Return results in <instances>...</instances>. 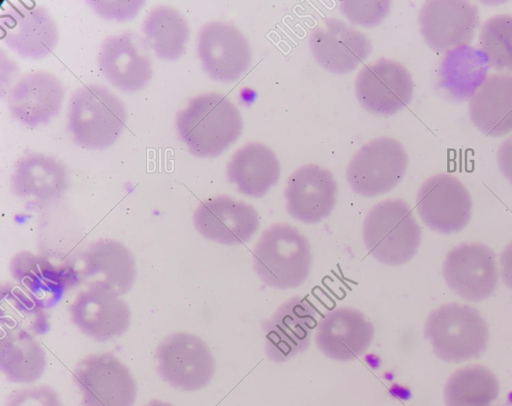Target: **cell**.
<instances>
[{
    "mask_svg": "<svg viewBox=\"0 0 512 406\" xmlns=\"http://www.w3.org/2000/svg\"><path fill=\"white\" fill-rule=\"evenodd\" d=\"M237 107L220 93L193 97L176 115V129L190 153L200 158L220 156L241 134Z\"/></svg>",
    "mask_w": 512,
    "mask_h": 406,
    "instance_id": "6da1fadb",
    "label": "cell"
},
{
    "mask_svg": "<svg viewBox=\"0 0 512 406\" xmlns=\"http://www.w3.org/2000/svg\"><path fill=\"white\" fill-rule=\"evenodd\" d=\"M336 191V181L328 169L316 164L300 166L287 179L286 210L302 223H318L334 209Z\"/></svg>",
    "mask_w": 512,
    "mask_h": 406,
    "instance_id": "7402d4cb",
    "label": "cell"
},
{
    "mask_svg": "<svg viewBox=\"0 0 512 406\" xmlns=\"http://www.w3.org/2000/svg\"><path fill=\"white\" fill-rule=\"evenodd\" d=\"M145 406H174L171 403L160 401V400H152Z\"/></svg>",
    "mask_w": 512,
    "mask_h": 406,
    "instance_id": "f35d334b",
    "label": "cell"
},
{
    "mask_svg": "<svg viewBox=\"0 0 512 406\" xmlns=\"http://www.w3.org/2000/svg\"><path fill=\"white\" fill-rule=\"evenodd\" d=\"M500 271L503 282L512 290V242L500 254Z\"/></svg>",
    "mask_w": 512,
    "mask_h": 406,
    "instance_id": "74e56055",
    "label": "cell"
},
{
    "mask_svg": "<svg viewBox=\"0 0 512 406\" xmlns=\"http://www.w3.org/2000/svg\"><path fill=\"white\" fill-rule=\"evenodd\" d=\"M309 47L318 64L336 74L352 72L372 51L364 33L336 18H326L312 30Z\"/></svg>",
    "mask_w": 512,
    "mask_h": 406,
    "instance_id": "ffe728a7",
    "label": "cell"
},
{
    "mask_svg": "<svg viewBox=\"0 0 512 406\" xmlns=\"http://www.w3.org/2000/svg\"><path fill=\"white\" fill-rule=\"evenodd\" d=\"M65 97L61 80L37 70L21 76L9 89L7 106L20 124L36 128L50 123L59 113Z\"/></svg>",
    "mask_w": 512,
    "mask_h": 406,
    "instance_id": "d6986e66",
    "label": "cell"
},
{
    "mask_svg": "<svg viewBox=\"0 0 512 406\" xmlns=\"http://www.w3.org/2000/svg\"><path fill=\"white\" fill-rule=\"evenodd\" d=\"M142 32L156 57L175 61L185 53L190 28L186 18L177 9L159 4L147 13Z\"/></svg>",
    "mask_w": 512,
    "mask_h": 406,
    "instance_id": "f1b7e54d",
    "label": "cell"
},
{
    "mask_svg": "<svg viewBox=\"0 0 512 406\" xmlns=\"http://www.w3.org/2000/svg\"><path fill=\"white\" fill-rule=\"evenodd\" d=\"M443 277L447 286L462 299L483 301L493 294L498 284L495 254L479 242L461 243L446 255Z\"/></svg>",
    "mask_w": 512,
    "mask_h": 406,
    "instance_id": "9a60e30c",
    "label": "cell"
},
{
    "mask_svg": "<svg viewBox=\"0 0 512 406\" xmlns=\"http://www.w3.org/2000/svg\"><path fill=\"white\" fill-rule=\"evenodd\" d=\"M424 336L439 359L460 363L484 353L489 328L476 308L451 302L430 312L425 322Z\"/></svg>",
    "mask_w": 512,
    "mask_h": 406,
    "instance_id": "5b68a950",
    "label": "cell"
},
{
    "mask_svg": "<svg viewBox=\"0 0 512 406\" xmlns=\"http://www.w3.org/2000/svg\"><path fill=\"white\" fill-rule=\"evenodd\" d=\"M252 261L265 285L281 290L297 288L306 281L311 270L310 243L296 227L274 223L262 232L255 244Z\"/></svg>",
    "mask_w": 512,
    "mask_h": 406,
    "instance_id": "7a4b0ae2",
    "label": "cell"
},
{
    "mask_svg": "<svg viewBox=\"0 0 512 406\" xmlns=\"http://www.w3.org/2000/svg\"><path fill=\"white\" fill-rule=\"evenodd\" d=\"M0 307V321L4 330H22L34 336L49 331L46 308L18 285L9 282L1 285Z\"/></svg>",
    "mask_w": 512,
    "mask_h": 406,
    "instance_id": "1f68e13d",
    "label": "cell"
},
{
    "mask_svg": "<svg viewBox=\"0 0 512 406\" xmlns=\"http://www.w3.org/2000/svg\"><path fill=\"white\" fill-rule=\"evenodd\" d=\"M72 323L87 337L106 342L129 328L131 310L121 296L104 284L94 283L79 292L69 307Z\"/></svg>",
    "mask_w": 512,
    "mask_h": 406,
    "instance_id": "7c38bea8",
    "label": "cell"
},
{
    "mask_svg": "<svg viewBox=\"0 0 512 406\" xmlns=\"http://www.w3.org/2000/svg\"><path fill=\"white\" fill-rule=\"evenodd\" d=\"M11 276L27 294L46 309L56 305L77 277L42 254L23 250L10 260Z\"/></svg>",
    "mask_w": 512,
    "mask_h": 406,
    "instance_id": "d4e9b609",
    "label": "cell"
},
{
    "mask_svg": "<svg viewBox=\"0 0 512 406\" xmlns=\"http://www.w3.org/2000/svg\"><path fill=\"white\" fill-rule=\"evenodd\" d=\"M0 368L9 382L32 384L45 371V351L34 335L22 330H4L0 339Z\"/></svg>",
    "mask_w": 512,
    "mask_h": 406,
    "instance_id": "83f0119b",
    "label": "cell"
},
{
    "mask_svg": "<svg viewBox=\"0 0 512 406\" xmlns=\"http://www.w3.org/2000/svg\"><path fill=\"white\" fill-rule=\"evenodd\" d=\"M339 9L352 23L365 27L376 26L390 10L389 1H341Z\"/></svg>",
    "mask_w": 512,
    "mask_h": 406,
    "instance_id": "836d02e7",
    "label": "cell"
},
{
    "mask_svg": "<svg viewBox=\"0 0 512 406\" xmlns=\"http://www.w3.org/2000/svg\"><path fill=\"white\" fill-rule=\"evenodd\" d=\"M68 186L69 176L65 165L39 152H30L20 157L10 177L13 195L39 206L61 198Z\"/></svg>",
    "mask_w": 512,
    "mask_h": 406,
    "instance_id": "603a6c76",
    "label": "cell"
},
{
    "mask_svg": "<svg viewBox=\"0 0 512 406\" xmlns=\"http://www.w3.org/2000/svg\"><path fill=\"white\" fill-rule=\"evenodd\" d=\"M499 394L495 374L485 366L474 364L454 371L444 386L445 406H492Z\"/></svg>",
    "mask_w": 512,
    "mask_h": 406,
    "instance_id": "4dcf8cb0",
    "label": "cell"
},
{
    "mask_svg": "<svg viewBox=\"0 0 512 406\" xmlns=\"http://www.w3.org/2000/svg\"><path fill=\"white\" fill-rule=\"evenodd\" d=\"M226 177L240 193L260 198L280 177V163L274 151L259 142H249L231 156Z\"/></svg>",
    "mask_w": 512,
    "mask_h": 406,
    "instance_id": "4316f807",
    "label": "cell"
},
{
    "mask_svg": "<svg viewBox=\"0 0 512 406\" xmlns=\"http://www.w3.org/2000/svg\"><path fill=\"white\" fill-rule=\"evenodd\" d=\"M469 116L483 134L504 136L512 131V73L488 75L469 99Z\"/></svg>",
    "mask_w": 512,
    "mask_h": 406,
    "instance_id": "484cf974",
    "label": "cell"
},
{
    "mask_svg": "<svg viewBox=\"0 0 512 406\" xmlns=\"http://www.w3.org/2000/svg\"><path fill=\"white\" fill-rule=\"evenodd\" d=\"M83 406H133L137 384L128 367L110 353L91 354L73 371Z\"/></svg>",
    "mask_w": 512,
    "mask_h": 406,
    "instance_id": "ba28073f",
    "label": "cell"
},
{
    "mask_svg": "<svg viewBox=\"0 0 512 406\" xmlns=\"http://www.w3.org/2000/svg\"><path fill=\"white\" fill-rule=\"evenodd\" d=\"M5 406H63L58 393L48 385L30 386L11 392Z\"/></svg>",
    "mask_w": 512,
    "mask_h": 406,
    "instance_id": "e575fe53",
    "label": "cell"
},
{
    "mask_svg": "<svg viewBox=\"0 0 512 406\" xmlns=\"http://www.w3.org/2000/svg\"><path fill=\"white\" fill-rule=\"evenodd\" d=\"M196 48L203 70L216 81L237 80L251 62V48L246 36L228 22L205 23L198 31Z\"/></svg>",
    "mask_w": 512,
    "mask_h": 406,
    "instance_id": "5bb4252c",
    "label": "cell"
},
{
    "mask_svg": "<svg viewBox=\"0 0 512 406\" xmlns=\"http://www.w3.org/2000/svg\"><path fill=\"white\" fill-rule=\"evenodd\" d=\"M488 61L480 50L464 46L446 53L440 65V87L452 99H470L485 80Z\"/></svg>",
    "mask_w": 512,
    "mask_h": 406,
    "instance_id": "f546056e",
    "label": "cell"
},
{
    "mask_svg": "<svg viewBox=\"0 0 512 406\" xmlns=\"http://www.w3.org/2000/svg\"><path fill=\"white\" fill-rule=\"evenodd\" d=\"M374 338V327L352 307H336L319 320L315 343L326 357L347 362L363 355Z\"/></svg>",
    "mask_w": 512,
    "mask_h": 406,
    "instance_id": "44dd1931",
    "label": "cell"
},
{
    "mask_svg": "<svg viewBox=\"0 0 512 406\" xmlns=\"http://www.w3.org/2000/svg\"><path fill=\"white\" fill-rule=\"evenodd\" d=\"M149 49L144 37L132 31L108 36L99 48V69L118 90L126 93L141 91L153 75Z\"/></svg>",
    "mask_w": 512,
    "mask_h": 406,
    "instance_id": "8fae6325",
    "label": "cell"
},
{
    "mask_svg": "<svg viewBox=\"0 0 512 406\" xmlns=\"http://www.w3.org/2000/svg\"><path fill=\"white\" fill-rule=\"evenodd\" d=\"M418 21L426 44L447 53L472 41L479 26V9L465 0H428L420 8Z\"/></svg>",
    "mask_w": 512,
    "mask_h": 406,
    "instance_id": "4fadbf2b",
    "label": "cell"
},
{
    "mask_svg": "<svg viewBox=\"0 0 512 406\" xmlns=\"http://www.w3.org/2000/svg\"><path fill=\"white\" fill-rule=\"evenodd\" d=\"M316 308L308 299L293 296L284 301L262 324L265 354L274 363H283L305 352L316 326Z\"/></svg>",
    "mask_w": 512,
    "mask_h": 406,
    "instance_id": "2e32d148",
    "label": "cell"
},
{
    "mask_svg": "<svg viewBox=\"0 0 512 406\" xmlns=\"http://www.w3.org/2000/svg\"><path fill=\"white\" fill-rule=\"evenodd\" d=\"M368 252L380 263L399 266L410 261L421 243V229L407 202L386 199L366 215L362 229Z\"/></svg>",
    "mask_w": 512,
    "mask_h": 406,
    "instance_id": "277c9868",
    "label": "cell"
},
{
    "mask_svg": "<svg viewBox=\"0 0 512 406\" xmlns=\"http://www.w3.org/2000/svg\"><path fill=\"white\" fill-rule=\"evenodd\" d=\"M361 106L378 115H392L406 107L413 96V80L401 63L380 58L365 65L355 82Z\"/></svg>",
    "mask_w": 512,
    "mask_h": 406,
    "instance_id": "e0dca14e",
    "label": "cell"
},
{
    "mask_svg": "<svg viewBox=\"0 0 512 406\" xmlns=\"http://www.w3.org/2000/svg\"><path fill=\"white\" fill-rule=\"evenodd\" d=\"M497 164L502 175L512 184V134L499 145Z\"/></svg>",
    "mask_w": 512,
    "mask_h": 406,
    "instance_id": "8d00e7d4",
    "label": "cell"
},
{
    "mask_svg": "<svg viewBox=\"0 0 512 406\" xmlns=\"http://www.w3.org/2000/svg\"><path fill=\"white\" fill-rule=\"evenodd\" d=\"M421 220L431 230L442 234L459 232L472 214V199L456 176L438 173L427 178L416 195Z\"/></svg>",
    "mask_w": 512,
    "mask_h": 406,
    "instance_id": "30bf717a",
    "label": "cell"
},
{
    "mask_svg": "<svg viewBox=\"0 0 512 406\" xmlns=\"http://www.w3.org/2000/svg\"><path fill=\"white\" fill-rule=\"evenodd\" d=\"M159 376L175 389L193 392L206 387L215 373L207 343L188 332L167 335L155 352Z\"/></svg>",
    "mask_w": 512,
    "mask_h": 406,
    "instance_id": "8992f818",
    "label": "cell"
},
{
    "mask_svg": "<svg viewBox=\"0 0 512 406\" xmlns=\"http://www.w3.org/2000/svg\"><path fill=\"white\" fill-rule=\"evenodd\" d=\"M2 40L23 58L42 59L54 51L59 40L55 19L39 4L10 2L0 17Z\"/></svg>",
    "mask_w": 512,
    "mask_h": 406,
    "instance_id": "9c48e42d",
    "label": "cell"
},
{
    "mask_svg": "<svg viewBox=\"0 0 512 406\" xmlns=\"http://www.w3.org/2000/svg\"><path fill=\"white\" fill-rule=\"evenodd\" d=\"M408 155L392 137H378L364 144L350 160L346 179L351 189L364 197L391 191L403 179Z\"/></svg>",
    "mask_w": 512,
    "mask_h": 406,
    "instance_id": "52a82bcc",
    "label": "cell"
},
{
    "mask_svg": "<svg viewBox=\"0 0 512 406\" xmlns=\"http://www.w3.org/2000/svg\"><path fill=\"white\" fill-rule=\"evenodd\" d=\"M197 232L206 240L227 245L248 242L259 228L256 209L228 195L202 201L193 214Z\"/></svg>",
    "mask_w": 512,
    "mask_h": 406,
    "instance_id": "ac0fdd59",
    "label": "cell"
},
{
    "mask_svg": "<svg viewBox=\"0 0 512 406\" xmlns=\"http://www.w3.org/2000/svg\"><path fill=\"white\" fill-rule=\"evenodd\" d=\"M79 282L99 283L120 296L130 291L136 280L135 258L130 249L115 239H99L84 251L77 269Z\"/></svg>",
    "mask_w": 512,
    "mask_h": 406,
    "instance_id": "cb8c5ba5",
    "label": "cell"
},
{
    "mask_svg": "<svg viewBox=\"0 0 512 406\" xmlns=\"http://www.w3.org/2000/svg\"><path fill=\"white\" fill-rule=\"evenodd\" d=\"M86 3L101 18L117 22H125L134 19L145 4L144 1L102 0H91Z\"/></svg>",
    "mask_w": 512,
    "mask_h": 406,
    "instance_id": "d590c367",
    "label": "cell"
},
{
    "mask_svg": "<svg viewBox=\"0 0 512 406\" xmlns=\"http://www.w3.org/2000/svg\"><path fill=\"white\" fill-rule=\"evenodd\" d=\"M478 42L492 68L512 72V15L497 14L488 18L481 26Z\"/></svg>",
    "mask_w": 512,
    "mask_h": 406,
    "instance_id": "d6a6232c",
    "label": "cell"
},
{
    "mask_svg": "<svg viewBox=\"0 0 512 406\" xmlns=\"http://www.w3.org/2000/svg\"><path fill=\"white\" fill-rule=\"evenodd\" d=\"M68 129L81 147L103 150L122 134L127 111L123 101L101 84H86L71 95L68 105Z\"/></svg>",
    "mask_w": 512,
    "mask_h": 406,
    "instance_id": "3957f363",
    "label": "cell"
}]
</instances>
